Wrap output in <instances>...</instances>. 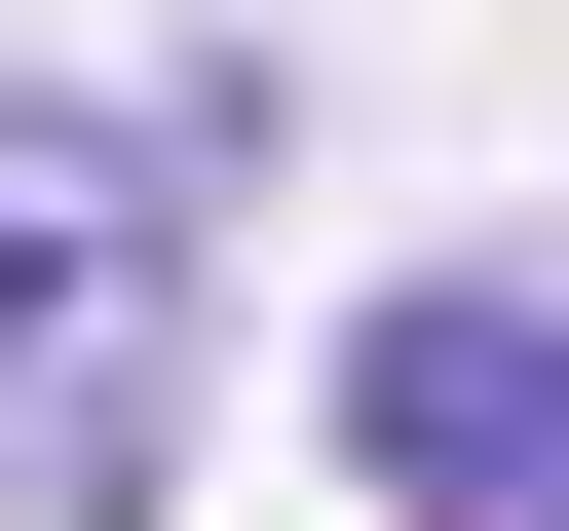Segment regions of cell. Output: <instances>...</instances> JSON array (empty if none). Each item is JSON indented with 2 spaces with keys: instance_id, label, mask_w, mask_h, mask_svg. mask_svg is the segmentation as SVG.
Returning <instances> with one entry per match:
<instances>
[{
  "instance_id": "7a4b0ae2",
  "label": "cell",
  "mask_w": 569,
  "mask_h": 531,
  "mask_svg": "<svg viewBox=\"0 0 569 531\" xmlns=\"http://www.w3.org/2000/svg\"><path fill=\"white\" fill-rule=\"evenodd\" d=\"M342 455H380V531H569V266L342 304Z\"/></svg>"
},
{
  "instance_id": "6da1fadb",
  "label": "cell",
  "mask_w": 569,
  "mask_h": 531,
  "mask_svg": "<svg viewBox=\"0 0 569 531\" xmlns=\"http://www.w3.org/2000/svg\"><path fill=\"white\" fill-rule=\"evenodd\" d=\"M190 190H228V77H0V531H152L190 455Z\"/></svg>"
}]
</instances>
